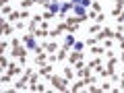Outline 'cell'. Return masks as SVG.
<instances>
[{"instance_id":"1","label":"cell","mask_w":124,"mask_h":93,"mask_svg":"<svg viewBox=\"0 0 124 93\" xmlns=\"http://www.w3.org/2000/svg\"><path fill=\"white\" fill-rule=\"evenodd\" d=\"M50 83L54 85V89H58V91H68V79H60V77L56 75H50Z\"/></svg>"},{"instance_id":"2","label":"cell","mask_w":124,"mask_h":93,"mask_svg":"<svg viewBox=\"0 0 124 93\" xmlns=\"http://www.w3.org/2000/svg\"><path fill=\"white\" fill-rule=\"evenodd\" d=\"M13 56L19 58L21 64H25V56H27V54H25V48L19 44V39H13Z\"/></svg>"},{"instance_id":"3","label":"cell","mask_w":124,"mask_h":93,"mask_svg":"<svg viewBox=\"0 0 124 93\" xmlns=\"http://www.w3.org/2000/svg\"><path fill=\"white\" fill-rule=\"evenodd\" d=\"M31 75H33V70H31V68H27L25 75H23L21 79H19V83L15 85V89H19V91H21V89H27V83L31 81Z\"/></svg>"},{"instance_id":"4","label":"cell","mask_w":124,"mask_h":93,"mask_svg":"<svg viewBox=\"0 0 124 93\" xmlns=\"http://www.w3.org/2000/svg\"><path fill=\"white\" fill-rule=\"evenodd\" d=\"M19 72H21V66H19V64H10V66H8V72L2 75V83H10V77H13V75H19Z\"/></svg>"},{"instance_id":"5","label":"cell","mask_w":124,"mask_h":93,"mask_svg":"<svg viewBox=\"0 0 124 93\" xmlns=\"http://www.w3.org/2000/svg\"><path fill=\"white\" fill-rule=\"evenodd\" d=\"M23 41H25V46L29 50H37V48H39V46L35 44V35H33V33H27V35L23 37Z\"/></svg>"},{"instance_id":"6","label":"cell","mask_w":124,"mask_h":93,"mask_svg":"<svg viewBox=\"0 0 124 93\" xmlns=\"http://www.w3.org/2000/svg\"><path fill=\"white\" fill-rule=\"evenodd\" d=\"M106 37H116V31H112L110 27H103V29H101V33H97L95 41H99V39H106Z\"/></svg>"},{"instance_id":"7","label":"cell","mask_w":124,"mask_h":93,"mask_svg":"<svg viewBox=\"0 0 124 93\" xmlns=\"http://www.w3.org/2000/svg\"><path fill=\"white\" fill-rule=\"evenodd\" d=\"M114 66H116V58H114V56H110L108 68H103V77H116V75H114Z\"/></svg>"},{"instance_id":"8","label":"cell","mask_w":124,"mask_h":93,"mask_svg":"<svg viewBox=\"0 0 124 93\" xmlns=\"http://www.w3.org/2000/svg\"><path fill=\"white\" fill-rule=\"evenodd\" d=\"M81 58H83V52H81V50H75V52L70 54V64H77Z\"/></svg>"},{"instance_id":"9","label":"cell","mask_w":124,"mask_h":93,"mask_svg":"<svg viewBox=\"0 0 124 93\" xmlns=\"http://www.w3.org/2000/svg\"><path fill=\"white\" fill-rule=\"evenodd\" d=\"M122 6H124V0H116V8L112 10V17H118L122 13Z\"/></svg>"},{"instance_id":"10","label":"cell","mask_w":124,"mask_h":93,"mask_svg":"<svg viewBox=\"0 0 124 93\" xmlns=\"http://www.w3.org/2000/svg\"><path fill=\"white\" fill-rule=\"evenodd\" d=\"M91 68H95V70H99V72H103V66H101V58H95V60L89 64Z\"/></svg>"},{"instance_id":"11","label":"cell","mask_w":124,"mask_h":93,"mask_svg":"<svg viewBox=\"0 0 124 93\" xmlns=\"http://www.w3.org/2000/svg\"><path fill=\"white\" fill-rule=\"evenodd\" d=\"M39 75H41V77H50V75H52V66H50V64H41Z\"/></svg>"},{"instance_id":"12","label":"cell","mask_w":124,"mask_h":93,"mask_svg":"<svg viewBox=\"0 0 124 93\" xmlns=\"http://www.w3.org/2000/svg\"><path fill=\"white\" fill-rule=\"evenodd\" d=\"M75 13L79 15V17H85V19H87V13H85V6H81V4H75Z\"/></svg>"},{"instance_id":"13","label":"cell","mask_w":124,"mask_h":93,"mask_svg":"<svg viewBox=\"0 0 124 93\" xmlns=\"http://www.w3.org/2000/svg\"><path fill=\"white\" fill-rule=\"evenodd\" d=\"M2 33H4V35H8V33H13V27H10L8 23L4 21V19H2Z\"/></svg>"},{"instance_id":"14","label":"cell","mask_w":124,"mask_h":93,"mask_svg":"<svg viewBox=\"0 0 124 93\" xmlns=\"http://www.w3.org/2000/svg\"><path fill=\"white\" fill-rule=\"evenodd\" d=\"M85 85H87V81H79V83H75V85H72V89H70V91H79V89H83L85 87Z\"/></svg>"},{"instance_id":"15","label":"cell","mask_w":124,"mask_h":93,"mask_svg":"<svg viewBox=\"0 0 124 93\" xmlns=\"http://www.w3.org/2000/svg\"><path fill=\"white\" fill-rule=\"evenodd\" d=\"M41 48H44V50H48V52H56V48H58V46L52 41V44H41Z\"/></svg>"},{"instance_id":"16","label":"cell","mask_w":124,"mask_h":93,"mask_svg":"<svg viewBox=\"0 0 124 93\" xmlns=\"http://www.w3.org/2000/svg\"><path fill=\"white\" fill-rule=\"evenodd\" d=\"M29 89H31V91H35V85H37V75H31V81H29Z\"/></svg>"},{"instance_id":"17","label":"cell","mask_w":124,"mask_h":93,"mask_svg":"<svg viewBox=\"0 0 124 93\" xmlns=\"http://www.w3.org/2000/svg\"><path fill=\"white\" fill-rule=\"evenodd\" d=\"M35 62H37V64H44V62H46V54H44V52H39V54L35 56Z\"/></svg>"},{"instance_id":"18","label":"cell","mask_w":124,"mask_h":93,"mask_svg":"<svg viewBox=\"0 0 124 93\" xmlns=\"http://www.w3.org/2000/svg\"><path fill=\"white\" fill-rule=\"evenodd\" d=\"M70 46H75V37L68 35V37H66V41H64V48H70Z\"/></svg>"},{"instance_id":"19","label":"cell","mask_w":124,"mask_h":93,"mask_svg":"<svg viewBox=\"0 0 124 93\" xmlns=\"http://www.w3.org/2000/svg\"><path fill=\"white\" fill-rule=\"evenodd\" d=\"M72 6H75V4H62V6H60V13H62V15H66L68 10L72 8Z\"/></svg>"},{"instance_id":"20","label":"cell","mask_w":124,"mask_h":93,"mask_svg":"<svg viewBox=\"0 0 124 93\" xmlns=\"http://www.w3.org/2000/svg\"><path fill=\"white\" fill-rule=\"evenodd\" d=\"M64 77H66L68 81L72 79V68H70V66H66V68H64Z\"/></svg>"},{"instance_id":"21","label":"cell","mask_w":124,"mask_h":93,"mask_svg":"<svg viewBox=\"0 0 124 93\" xmlns=\"http://www.w3.org/2000/svg\"><path fill=\"white\" fill-rule=\"evenodd\" d=\"M66 50L68 48H62L60 52H58V60H64V58H66Z\"/></svg>"},{"instance_id":"22","label":"cell","mask_w":124,"mask_h":93,"mask_svg":"<svg viewBox=\"0 0 124 93\" xmlns=\"http://www.w3.org/2000/svg\"><path fill=\"white\" fill-rule=\"evenodd\" d=\"M17 19H21V13H10L8 15V21H17Z\"/></svg>"},{"instance_id":"23","label":"cell","mask_w":124,"mask_h":93,"mask_svg":"<svg viewBox=\"0 0 124 93\" xmlns=\"http://www.w3.org/2000/svg\"><path fill=\"white\" fill-rule=\"evenodd\" d=\"M33 2H35V0H21V6H23V8H27V6H31Z\"/></svg>"},{"instance_id":"24","label":"cell","mask_w":124,"mask_h":93,"mask_svg":"<svg viewBox=\"0 0 124 93\" xmlns=\"http://www.w3.org/2000/svg\"><path fill=\"white\" fill-rule=\"evenodd\" d=\"M41 17H44V21H50V19L54 17V13H52V10H48V13H44Z\"/></svg>"},{"instance_id":"25","label":"cell","mask_w":124,"mask_h":93,"mask_svg":"<svg viewBox=\"0 0 124 93\" xmlns=\"http://www.w3.org/2000/svg\"><path fill=\"white\" fill-rule=\"evenodd\" d=\"M103 50H106V48H93V50H91V52H93V54H95V56H99V54H103Z\"/></svg>"},{"instance_id":"26","label":"cell","mask_w":124,"mask_h":93,"mask_svg":"<svg viewBox=\"0 0 124 93\" xmlns=\"http://www.w3.org/2000/svg\"><path fill=\"white\" fill-rule=\"evenodd\" d=\"M48 8L52 10V13H58V2H54V4H48Z\"/></svg>"},{"instance_id":"27","label":"cell","mask_w":124,"mask_h":93,"mask_svg":"<svg viewBox=\"0 0 124 93\" xmlns=\"http://www.w3.org/2000/svg\"><path fill=\"white\" fill-rule=\"evenodd\" d=\"M10 13H13V10H10V6H2V15H10Z\"/></svg>"},{"instance_id":"28","label":"cell","mask_w":124,"mask_h":93,"mask_svg":"<svg viewBox=\"0 0 124 93\" xmlns=\"http://www.w3.org/2000/svg\"><path fill=\"white\" fill-rule=\"evenodd\" d=\"M75 50H83V41H75Z\"/></svg>"},{"instance_id":"29","label":"cell","mask_w":124,"mask_h":93,"mask_svg":"<svg viewBox=\"0 0 124 93\" xmlns=\"http://www.w3.org/2000/svg\"><path fill=\"white\" fill-rule=\"evenodd\" d=\"M35 2H37V4H41V6H48V4H50L48 0H35Z\"/></svg>"},{"instance_id":"30","label":"cell","mask_w":124,"mask_h":93,"mask_svg":"<svg viewBox=\"0 0 124 93\" xmlns=\"http://www.w3.org/2000/svg\"><path fill=\"white\" fill-rule=\"evenodd\" d=\"M97 29H99V25H93V27H89V33H95Z\"/></svg>"},{"instance_id":"31","label":"cell","mask_w":124,"mask_h":93,"mask_svg":"<svg viewBox=\"0 0 124 93\" xmlns=\"http://www.w3.org/2000/svg\"><path fill=\"white\" fill-rule=\"evenodd\" d=\"M95 19H97V21H99V23H101V21H103V19H106V15H103V13H99V15H97V17H95Z\"/></svg>"},{"instance_id":"32","label":"cell","mask_w":124,"mask_h":93,"mask_svg":"<svg viewBox=\"0 0 124 93\" xmlns=\"http://www.w3.org/2000/svg\"><path fill=\"white\" fill-rule=\"evenodd\" d=\"M116 19H118V23H122V21H124V15L120 13V15H118V17H116Z\"/></svg>"},{"instance_id":"33","label":"cell","mask_w":124,"mask_h":93,"mask_svg":"<svg viewBox=\"0 0 124 93\" xmlns=\"http://www.w3.org/2000/svg\"><path fill=\"white\" fill-rule=\"evenodd\" d=\"M81 2H83V0H72V4H81Z\"/></svg>"},{"instance_id":"34","label":"cell","mask_w":124,"mask_h":93,"mask_svg":"<svg viewBox=\"0 0 124 93\" xmlns=\"http://www.w3.org/2000/svg\"><path fill=\"white\" fill-rule=\"evenodd\" d=\"M120 46H122V52H124V39H122V41H120Z\"/></svg>"},{"instance_id":"35","label":"cell","mask_w":124,"mask_h":93,"mask_svg":"<svg viewBox=\"0 0 124 93\" xmlns=\"http://www.w3.org/2000/svg\"><path fill=\"white\" fill-rule=\"evenodd\" d=\"M122 62H124V52H122Z\"/></svg>"}]
</instances>
